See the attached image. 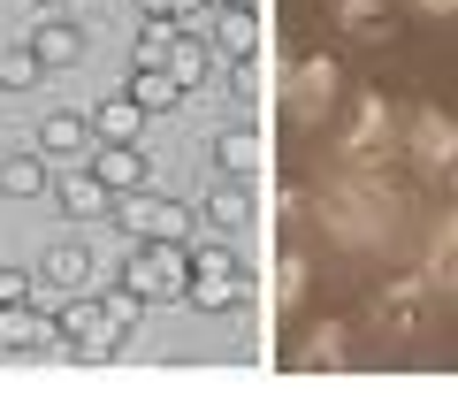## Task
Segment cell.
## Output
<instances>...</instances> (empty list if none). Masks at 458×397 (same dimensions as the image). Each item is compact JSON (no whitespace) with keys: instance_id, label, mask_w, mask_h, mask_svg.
I'll use <instances>...</instances> for the list:
<instances>
[{"instance_id":"32","label":"cell","mask_w":458,"mask_h":397,"mask_svg":"<svg viewBox=\"0 0 458 397\" xmlns=\"http://www.w3.org/2000/svg\"><path fill=\"white\" fill-rule=\"evenodd\" d=\"M352 38H367V46H382V38H390V16H367V23H352Z\"/></svg>"},{"instance_id":"19","label":"cell","mask_w":458,"mask_h":397,"mask_svg":"<svg viewBox=\"0 0 458 397\" xmlns=\"http://www.w3.org/2000/svg\"><path fill=\"white\" fill-rule=\"evenodd\" d=\"M260 168V131L252 122H222V138H214V176H252Z\"/></svg>"},{"instance_id":"28","label":"cell","mask_w":458,"mask_h":397,"mask_svg":"<svg viewBox=\"0 0 458 397\" xmlns=\"http://www.w3.org/2000/svg\"><path fill=\"white\" fill-rule=\"evenodd\" d=\"M168 46H176V23L146 16V31H138V62H146V69H168Z\"/></svg>"},{"instance_id":"17","label":"cell","mask_w":458,"mask_h":397,"mask_svg":"<svg viewBox=\"0 0 458 397\" xmlns=\"http://www.w3.org/2000/svg\"><path fill=\"white\" fill-rule=\"evenodd\" d=\"M31 54H38V69H77L84 62V31L62 16V8H47V23L31 31Z\"/></svg>"},{"instance_id":"5","label":"cell","mask_w":458,"mask_h":397,"mask_svg":"<svg viewBox=\"0 0 458 397\" xmlns=\"http://www.w3.org/2000/svg\"><path fill=\"white\" fill-rule=\"evenodd\" d=\"M62 344H54V359H77V367H99V359H114V344H123V329L107 321V306H99L92 291H77L62 306Z\"/></svg>"},{"instance_id":"11","label":"cell","mask_w":458,"mask_h":397,"mask_svg":"<svg viewBox=\"0 0 458 397\" xmlns=\"http://www.w3.org/2000/svg\"><path fill=\"white\" fill-rule=\"evenodd\" d=\"M207 46L222 54V62H245V54H260V16H252V0H229V8H214V16H207Z\"/></svg>"},{"instance_id":"21","label":"cell","mask_w":458,"mask_h":397,"mask_svg":"<svg viewBox=\"0 0 458 397\" xmlns=\"http://www.w3.org/2000/svg\"><path fill=\"white\" fill-rule=\"evenodd\" d=\"M0 191H8V198H38V191H47V153H38V146L0 153Z\"/></svg>"},{"instance_id":"33","label":"cell","mask_w":458,"mask_h":397,"mask_svg":"<svg viewBox=\"0 0 458 397\" xmlns=\"http://www.w3.org/2000/svg\"><path fill=\"white\" fill-rule=\"evenodd\" d=\"M420 16H458V0H412Z\"/></svg>"},{"instance_id":"18","label":"cell","mask_w":458,"mask_h":397,"mask_svg":"<svg viewBox=\"0 0 458 397\" xmlns=\"http://www.w3.org/2000/svg\"><path fill=\"white\" fill-rule=\"evenodd\" d=\"M298 367H313V375H328V367H352V321H313V336L291 351Z\"/></svg>"},{"instance_id":"2","label":"cell","mask_w":458,"mask_h":397,"mask_svg":"<svg viewBox=\"0 0 458 397\" xmlns=\"http://www.w3.org/2000/svg\"><path fill=\"white\" fill-rule=\"evenodd\" d=\"M390 161H405V146H397V107L382 92H360L352 99V122L336 138V168H390Z\"/></svg>"},{"instance_id":"26","label":"cell","mask_w":458,"mask_h":397,"mask_svg":"<svg viewBox=\"0 0 458 397\" xmlns=\"http://www.w3.org/2000/svg\"><path fill=\"white\" fill-rule=\"evenodd\" d=\"M207 69H214V62H207V46H199L191 31H176V46H168V77L191 92V84H207Z\"/></svg>"},{"instance_id":"23","label":"cell","mask_w":458,"mask_h":397,"mask_svg":"<svg viewBox=\"0 0 458 397\" xmlns=\"http://www.w3.org/2000/svg\"><path fill=\"white\" fill-rule=\"evenodd\" d=\"M131 99L146 107V115H176V107H183V84L168 77V69H146V62H138V69H131Z\"/></svg>"},{"instance_id":"24","label":"cell","mask_w":458,"mask_h":397,"mask_svg":"<svg viewBox=\"0 0 458 397\" xmlns=\"http://www.w3.org/2000/svg\"><path fill=\"white\" fill-rule=\"evenodd\" d=\"M260 62H252V54H245V62H229L222 69V84H214V92H222V107H229V115H252V107H260Z\"/></svg>"},{"instance_id":"31","label":"cell","mask_w":458,"mask_h":397,"mask_svg":"<svg viewBox=\"0 0 458 397\" xmlns=\"http://www.w3.org/2000/svg\"><path fill=\"white\" fill-rule=\"evenodd\" d=\"M183 8H191V0H138V16H161V23H176Z\"/></svg>"},{"instance_id":"7","label":"cell","mask_w":458,"mask_h":397,"mask_svg":"<svg viewBox=\"0 0 458 397\" xmlns=\"http://www.w3.org/2000/svg\"><path fill=\"white\" fill-rule=\"evenodd\" d=\"M114 230L123 237H138V245H153V237H191V207H176V198H161V191H123L114 198Z\"/></svg>"},{"instance_id":"27","label":"cell","mask_w":458,"mask_h":397,"mask_svg":"<svg viewBox=\"0 0 458 397\" xmlns=\"http://www.w3.org/2000/svg\"><path fill=\"white\" fill-rule=\"evenodd\" d=\"M38 77H47V69H38L31 46H8V54H0V92H31Z\"/></svg>"},{"instance_id":"13","label":"cell","mask_w":458,"mask_h":397,"mask_svg":"<svg viewBox=\"0 0 458 397\" xmlns=\"http://www.w3.org/2000/svg\"><path fill=\"white\" fill-rule=\"evenodd\" d=\"M92 176L107 183L114 198L138 191V183H146V146H138V138H99L92 146Z\"/></svg>"},{"instance_id":"22","label":"cell","mask_w":458,"mask_h":397,"mask_svg":"<svg viewBox=\"0 0 458 397\" xmlns=\"http://www.w3.org/2000/svg\"><path fill=\"white\" fill-rule=\"evenodd\" d=\"M260 298H267V314H291L298 298H306V260H298V252L267 260V283H260Z\"/></svg>"},{"instance_id":"25","label":"cell","mask_w":458,"mask_h":397,"mask_svg":"<svg viewBox=\"0 0 458 397\" xmlns=\"http://www.w3.org/2000/svg\"><path fill=\"white\" fill-rule=\"evenodd\" d=\"M92 131H99V138H138V131H146V107H138L131 92H123V99H99Z\"/></svg>"},{"instance_id":"30","label":"cell","mask_w":458,"mask_h":397,"mask_svg":"<svg viewBox=\"0 0 458 397\" xmlns=\"http://www.w3.org/2000/svg\"><path fill=\"white\" fill-rule=\"evenodd\" d=\"M31 298V275H16V267H0V306H23Z\"/></svg>"},{"instance_id":"15","label":"cell","mask_w":458,"mask_h":397,"mask_svg":"<svg viewBox=\"0 0 458 397\" xmlns=\"http://www.w3.org/2000/svg\"><path fill=\"white\" fill-rule=\"evenodd\" d=\"M420 275H428V291H458V207L436 215V230L420 245Z\"/></svg>"},{"instance_id":"1","label":"cell","mask_w":458,"mask_h":397,"mask_svg":"<svg viewBox=\"0 0 458 397\" xmlns=\"http://www.w3.org/2000/svg\"><path fill=\"white\" fill-rule=\"evenodd\" d=\"M397 207H405V198H390L375 176H360V168H336V176L313 191V215H321V230L336 237L344 252H375L382 237H390Z\"/></svg>"},{"instance_id":"9","label":"cell","mask_w":458,"mask_h":397,"mask_svg":"<svg viewBox=\"0 0 458 397\" xmlns=\"http://www.w3.org/2000/svg\"><path fill=\"white\" fill-rule=\"evenodd\" d=\"M252 215H260V198H252V176H214V191L199 198V222H207L222 245H237V237L252 230Z\"/></svg>"},{"instance_id":"16","label":"cell","mask_w":458,"mask_h":397,"mask_svg":"<svg viewBox=\"0 0 458 397\" xmlns=\"http://www.w3.org/2000/svg\"><path fill=\"white\" fill-rule=\"evenodd\" d=\"M92 146H99L92 115H69V107H54V115L38 122V153H47V161H84Z\"/></svg>"},{"instance_id":"34","label":"cell","mask_w":458,"mask_h":397,"mask_svg":"<svg viewBox=\"0 0 458 397\" xmlns=\"http://www.w3.org/2000/svg\"><path fill=\"white\" fill-rule=\"evenodd\" d=\"M38 8H62V0H38Z\"/></svg>"},{"instance_id":"20","label":"cell","mask_w":458,"mask_h":397,"mask_svg":"<svg viewBox=\"0 0 458 397\" xmlns=\"http://www.w3.org/2000/svg\"><path fill=\"white\" fill-rule=\"evenodd\" d=\"M420 298H428V275H420V267H412V275L382 283V298H375V321H382V329H405V321L420 314Z\"/></svg>"},{"instance_id":"12","label":"cell","mask_w":458,"mask_h":397,"mask_svg":"<svg viewBox=\"0 0 458 397\" xmlns=\"http://www.w3.org/2000/svg\"><path fill=\"white\" fill-rule=\"evenodd\" d=\"M328 99H336V62L328 54H306L298 77H291V122H321Z\"/></svg>"},{"instance_id":"4","label":"cell","mask_w":458,"mask_h":397,"mask_svg":"<svg viewBox=\"0 0 458 397\" xmlns=\"http://www.w3.org/2000/svg\"><path fill=\"white\" fill-rule=\"evenodd\" d=\"M114 283H131L146 306L183 298V291H191V252H183V237H153V245H138L131 260L114 267Z\"/></svg>"},{"instance_id":"6","label":"cell","mask_w":458,"mask_h":397,"mask_svg":"<svg viewBox=\"0 0 458 397\" xmlns=\"http://www.w3.org/2000/svg\"><path fill=\"white\" fill-rule=\"evenodd\" d=\"M245 260H237V245H222V237H214L207 252H191V306L199 314H229V306H237V298H245Z\"/></svg>"},{"instance_id":"29","label":"cell","mask_w":458,"mask_h":397,"mask_svg":"<svg viewBox=\"0 0 458 397\" xmlns=\"http://www.w3.org/2000/svg\"><path fill=\"white\" fill-rule=\"evenodd\" d=\"M328 16L352 31V23H367V16H382V0H328Z\"/></svg>"},{"instance_id":"3","label":"cell","mask_w":458,"mask_h":397,"mask_svg":"<svg viewBox=\"0 0 458 397\" xmlns=\"http://www.w3.org/2000/svg\"><path fill=\"white\" fill-rule=\"evenodd\" d=\"M397 146H405V168H412V176H436L443 191H458V122H451V115H436V107L397 115Z\"/></svg>"},{"instance_id":"35","label":"cell","mask_w":458,"mask_h":397,"mask_svg":"<svg viewBox=\"0 0 458 397\" xmlns=\"http://www.w3.org/2000/svg\"><path fill=\"white\" fill-rule=\"evenodd\" d=\"M207 8H229V0H207Z\"/></svg>"},{"instance_id":"8","label":"cell","mask_w":458,"mask_h":397,"mask_svg":"<svg viewBox=\"0 0 458 397\" xmlns=\"http://www.w3.org/2000/svg\"><path fill=\"white\" fill-rule=\"evenodd\" d=\"M54 344H62L54 306H38V298L0 306V359H54Z\"/></svg>"},{"instance_id":"14","label":"cell","mask_w":458,"mask_h":397,"mask_svg":"<svg viewBox=\"0 0 458 397\" xmlns=\"http://www.w3.org/2000/svg\"><path fill=\"white\" fill-rule=\"evenodd\" d=\"M54 207H62L69 222H114V191L92 176V168H69V176L54 183Z\"/></svg>"},{"instance_id":"10","label":"cell","mask_w":458,"mask_h":397,"mask_svg":"<svg viewBox=\"0 0 458 397\" xmlns=\"http://www.w3.org/2000/svg\"><path fill=\"white\" fill-rule=\"evenodd\" d=\"M92 275H99V260L84 245H47V260H38V275H31V298H38V306L77 298V291H92Z\"/></svg>"}]
</instances>
